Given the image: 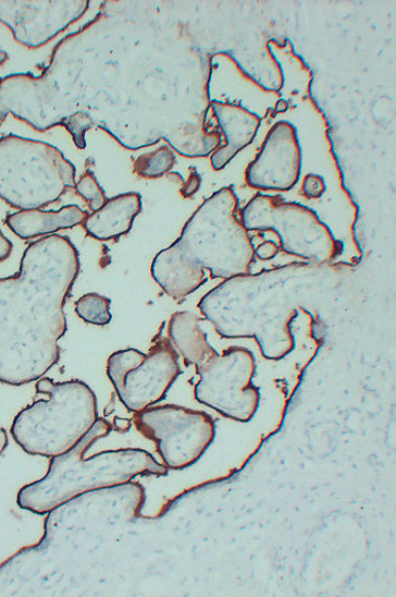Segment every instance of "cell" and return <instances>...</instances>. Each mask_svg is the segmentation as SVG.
<instances>
[{
  "mask_svg": "<svg viewBox=\"0 0 396 597\" xmlns=\"http://www.w3.org/2000/svg\"><path fill=\"white\" fill-rule=\"evenodd\" d=\"M166 38L131 19L125 3L106 2L55 46L42 75L0 80V105L37 131L64 126L79 149L99 127L134 151L164 139L181 156L208 157L222 142L206 126L209 61Z\"/></svg>",
  "mask_w": 396,
  "mask_h": 597,
  "instance_id": "1",
  "label": "cell"
},
{
  "mask_svg": "<svg viewBox=\"0 0 396 597\" xmlns=\"http://www.w3.org/2000/svg\"><path fill=\"white\" fill-rule=\"evenodd\" d=\"M79 271L73 242L51 235L27 246L18 273L0 278V383L29 385L57 366Z\"/></svg>",
  "mask_w": 396,
  "mask_h": 597,
  "instance_id": "2",
  "label": "cell"
},
{
  "mask_svg": "<svg viewBox=\"0 0 396 597\" xmlns=\"http://www.w3.org/2000/svg\"><path fill=\"white\" fill-rule=\"evenodd\" d=\"M352 269L335 263H292L222 281L198 303L224 339H255L263 357L280 361L295 348L292 324L301 308L341 290Z\"/></svg>",
  "mask_w": 396,
  "mask_h": 597,
  "instance_id": "3",
  "label": "cell"
},
{
  "mask_svg": "<svg viewBox=\"0 0 396 597\" xmlns=\"http://www.w3.org/2000/svg\"><path fill=\"white\" fill-rule=\"evenodd\" d=\"M238 206L233 187L213 193L191 215L183 234L156 256L152 277L174 301L194 293L208 279L251 273L255 245L237 218Z\"/></svg>",
  "mask_w": 396,
  "mask_h": 597,
  "instance_id": "4",
  "label": "cell"
},
{
  "mask_svg": "<svg viewBox=\"0 0 396 597\" xmlns=\"http://www.w3.org/2000/svg\"><path fill=\"white\" fill-rule=\"evenodd\" d=\"M112 425L98 418L90 432L73 450L49 462L46 476L23 487L16 503L36 515H47L75 497L89 491L120 487L139 475L164 476L169 468L152 454L125 448L85 459L89 448L111 434Z\"/></svg>",
  "mask_w": 396,
  "mask_h": 597,
  "instance_id": "5",
  "label": "cell"
},
{
  "mask_svg": "<svg viewBox=\"0 0 396 597\" xmlns=\"http://www.w3.org/2000/svg\"><path fill=\"white\" fill-rule=\"evenodd\" d=\"M38 393L48 395L16 414L11 435L29 455L48 459L64 455L90 432L98 419L97 398L81 380L54 383L37 380Z\"/></svg>",
  "mask_w": 396,
  "mask_h": 597,
  "instance_id": "6",
  "label": "cell"
},
{
  "mask_svg": "<svg viewBox=\"0 0 396 597\" xmlns=\"http://www.w3.org/2000/svg\"><path fill=\"white\" fill-rule=\"evenodd\" d=\"M75 166L51 144L9 135L0 139V198L20 210L55 204L76 186Z\"/></svg>",
  "mask_w": 396,
  "mask_h": 597,
  "instance_id": "7",
  "label": "cell"
},
{
  "mask_svg": "<svg viewBox=\"0 0 396 597\" xmlns=\"http://www.w3.org/2000/svg\"><path fill=\"white\" fill-rule=\"evenodd\" d=\"M242 224L247 231H273L280 239V251L310 263H334L344 245L312 209L285 202L282 196L257 194L242 210Z\"/></svg>",
  "mask_w": 396,
  "mask_h": 597,
  "instance_id": "8",
  "label": "cell"
},
{
  "mask_svg": "<svg viewBox=\"0 0 396 597\" xmlns=\"http://www.w3.org/2000/svg\"><path fill=\"white\" fill-rule=\"evenodd\" d=\"M200 380L194 395L201 403L239 423L250 422L259 407L260 391L252 379L257 364L253 353L245 348H228L223 354L213 353L198 364Z\"/></svg>",
  "mask_w": 396,
  "mask_h": 597,
  "instance_id": "9",
  "label": "cell"
},
{
  "mask_svg": "<svg viewBox=\"0 0 396 597\" xmlns=\"http://www.w3.org/2000/svg\"><path fill=\"white\" fill-rule=\"evenodd\" d=\"M107 375L128 412H140L166 398L181 375L178 354L169 338L157 337L150 353L125 350L108 360Z\"/></svg>",
  "mask_w": 396,
  "mask_h": 597,
  "instance_id": "10",
  "label": "cell"
},
{
  "mask_svg": "<svg viewBox=\"0 0 396 597\" xmlns=\"http://www.w3.org/2000/svg\"><path fill=\"white\" fill-rule=\"evenodd\" d=\"M134 424L138 432L156 442L164 466L174 471L193 466L216 436V426L208 413L177 405L137 412Z\"/></svg>",
  "mask_w": 396,
  "mask_h": 597,
  "instance_id": "11",
  "label": "cell"
},
{
  "mask_svg": "<svg viewBox=\"0 0 396 597\" xmlns=\"http://www.w3.org/2000/svg\"><path fill=\"white\" fill-rule=\"evenodd\" d=\"M89 5L88 0H0V23L15 41L36 49L79 21Z\"/></svg>",
  "mask_w": 396,
  "mask_h": 597,
  "instance_id": "12",
  "label": "cell"
},
{
  "mask_svg": "<svg viewBox=\"0 0 396 597\" xmlns=\"http://www.w3.org/2000/svg\"><path fill=\"white\" fill-rule=\"evenodd\" d=\"M302 153L294 125L279 122L245 172L246 184L261 191L287 192L299 182Z\"/></svg>",
  "mask_w": 396,
  "mask_h": 597,
  "instance_id": "13",
  "label": "cell"
},
{
  "mask_svg": "<svg viewBox=\"0 0 396 597\" xmlns=\"http://www.w3.org/2000/svg\"><path fill=\"white\" fill-rule=\"evenodd\" d=\"M210 108L225 137V144L214 149L210 159L212 169L221 171L242 149L252 144L261 120L256 113L238 105L210 102Z\"/></svg>",
  "mask_w": 396,
  "mask_h": 597,
  "instance_id": "14",
  "label": "cell"
},
{
  "mask_svg": "<svg viewBox=\"0 0 396 597\" xmlns=\"http://www.w3.org/2000/svg\"><path fill=\"white\" fill-rule=\"evenodd\" d=\"M143 210L141 195L129 192L108 198L102 208L89 214L84 227L87 234L101 242L119 240L128 234Z\"/></svg>",
  "mask_w": 396,
  "mask_h": 597,
  "instance_id": "15",
  "label": "cell"
},
{
  "mask_svg": "<svg viewBox=\"0 0 396 597\" xmlns=\"http://www.w3.org/2000/svg\"><path fill=\"white\" fill-rule=\"evenodd\" d=\"M89 212L76 205L60 210H20L10 214L5 220L8 227L22 240H33L55 235L59 230L72 229L84 224Z\"/></svg>",
  "mask_w": 396,
  "mask_h": 597,
  "instance_id": "16",
  "label": "cell"
},
{
  "mask_svg": "<svg viewBox=\"0 0 396 597\" xmlns=\"http://www.w3.org/2000/svg\"><path fill=\"white\" fill-rule=\"evenodd\" d=\"M200 319L191 312H177L172 315L169 324V339L175 350L184 357L187 367L205 362L216 353L210 345Z\"/></svg>",
  "mask_w": 396,
  "mask_h": 597,
  "instance_id": "17",
  "label": "cell"
},
{
  "mask_svg": "<svg viewBox=\"0 0 396 597\" xmlns=\"http://www.w3.org/2000/svg\"><path fill=\"white\" fill-rule=\"evenodd\" d=\"M176 158L169 146H161L153 153L141 155L134 163V172L144 179H159L169 174Z\"/></svg>",
  "mask_w": 396,
  "mask_h": 597,
  "instance_id": "18",
  "label": "cell"
},
{
  "mask_svg": "<svg viewBox=\"0 0 396 597\" xmlns=\"http://www.w3.org/2000/svg\"><path fill=\"white\" fill-rule=\"evenodd\" d=\"M110 305L109 297L98 293H88L78 298L75 310L78 317L87 324L103 327L112 320Z\"/></svg>",
  "mask_w": 396,
  "mask_h": 597,
  "instance_id": "19",
  "label": "cell"
},
{
  "mask_svg": "<svg viewBox=\"0 0 396 597\" xmlns=\"http://www.w3.org/2000/svg\"><path fill=\"white\" fill-rule=\"evenodd\" d=\"M75 192L84 198V200L89 205V208L94 211L102 208L108 202L106 192L98 184V181L95 174L91 171L85 172L82 175L75 186Z\"/></svg>",
  "mask_w": 396,
  "mask_h": 597,
  "instance_id": "20",
  "label": "cell"
},
{
  "mask_svg": "<svg viewBox=\"0 0 396 597\" xmlns=\"http://www.w3.org/2000/svg\"><path fill=\"white\" fill-rule=\"evenodd\" d=\"M326 191L325 182L318 174H308L302 185V194L308 198H319Z\"/></svg>",
  "mask_w": 396,
  "mask_h": 597,
  "instance_id": "21",
  "label": "cell"
},
{
  "mask_svg": "<svg viewBox=\"0 0 396 597\" xmlns=\"http://www.w3.org/2000/svg\"><path fill=\"white\" fill-rule=\"evenodd\" d=\"M202 184L201 175L193 168L189 179L185 182L184 187L181 188V195L184 197H193L198 191H200Z\"/></svg>",
  "mask_w": 396,
  "mask_h": 597,
  "instance_id": "22",
  "label": "cell"
},
{
  "mask_svg": "<svg viewBox=\"0 0 396 597\" xmlns=\"http://www.w3.org/2000/svg\"><path fill=\"white\" fill-rule=\"evenodd\" d=\"M280 252V246L273 242H263L255 248V256L261 260H271Z\"/></svg>",
  "mask_w": 396,
  "mask_h": 597,
  "instance_id": "23",
  "label": "cell"
},
{
  "mask_svg": "<svg viewBox=\"0 0 396 597\" xmlns=\"http://www.w3.org/2000/svg\"><path fill=\"white\" fill-rule=\"evenodd\" d=\"M13 252V244L9 239H7L0 230V263L5 261L10 258L11 254Z\"/></svg>",
  "mask_w": 396,
  "mask_h": 597,
  "instance_id": "24",
  "label": "cell"
},
{
  "mask_svg": "<svg viewBox=\"0 0 396 597\" xmlns=\"http://www.w3.org/2000/svg\"><path fill=\"white\" fill-rule=\"evenodd\" d=\"M131 421L128 419H122L119 417L114 418L113 426L115 430H119V432H127V430L131 428Z\"/></svg>",
  "mask_w": 396,
  "mask_h": 597,
  "instance_id": "25",
  "label": "cell"
},
{
  "mask_svg": "<svg viewBox=\"0 0 396 597\" xmlns=\"http://www.w3.org/2000/svg\"><path fill=\"white\" fill-rule=\"evenodd\" d=\"M8 444H9V439H8L7 430L0 427V456H2L3 453L5 452Z\"/></svg>",
  "mask_w": 396,
  "mask_h": 597,
  "instance_id": "26",
  "label": "cell"
},
{
  "mask_svg": "<svg viewBox=\"0 0 396 597\" xmlns=\"http://www.w3.org/2000/svg\"><path fill=\"white\" fill-rule=\"evenodd\" d=\"M287 109H288V103L286 101H280L275 108L277 112H285Z\"/></svg>",
  "mask_w": 396,
  "mask_h": 597,
  "instance_id": "27",
  "label": "cell"
},
{
  "mask_svg": "<svg viewBox=\"0 0 396 597\" xmlns=\"http://www.w3.org/2000/svg\"><path fill=\"white\" fill-rule=\"evenodd\" d=\"M2 80V78H0ZM8 112L3 109L2 105H0V123L4 122L8 118Z\"/></svg>",
  "mask_w": 396,
  "mask_h": 597,
  "instance_id": "28",
  "label": "cell"
},
{
  "mask_svg": "<svg viewBox=\"0 0 396 597\" xmlns=\"http://www.w3.org/2000/svg\"><path fill=\"white\" fill-rule=\"evenodd\" d=\"M9 57L5 52L0 51V65L4 64L8 61Z\"/></svg>",
  "mask_w": 396,
  "mask_h": 597,
  "instance_id": "29",
  "label": "cell"
}]
</instances>
